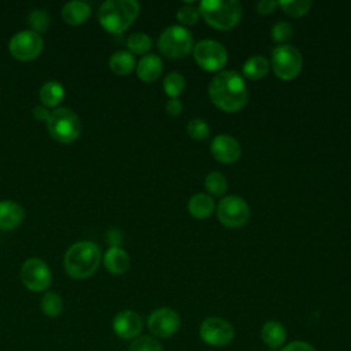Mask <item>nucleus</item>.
<instances>
[{"instance_id":"bb28decb","label":"nucleus","mask_w":351,"mask_h":351,"mask_svg":"<svg viewBox=\"0 0 351 351\" xmlns=\"http://www.w3.org/2000/svg\"><path fill=\"white\" fill-rule=\"evenodd\" d=\"M184 88H185V80L182 74L177 71L169 73L163 80V90L170 99L178 97L184 92Z\"/></svg>"},{"instance_id":"f8f14e48","label":"nucleus","mask_w":351,"mask_h":351,"mask_svg":"<svg viewBox=\"0 0 351 351\" xmlns=\"http://www.w3.org/2000/svg\"><path fill=\"white\" fill-rule=\"evenodd\" d=\"M21 280L29 291L41 292L51 285L52 274L43 259L29 258L21 267Z\"/></svg>"},{"instance_id":"7ed1b4c3","label":"nucleus","mask_w":351,"mask_h":351,"mask_svg":"<svg viewBox=\"0 0 351 351\" xmlns=\"http://www.w3.org/2000/svg\"><path fill=\"white\" fill-rule=\"evenodd\" d=\"M140 4L134 0H107L97 12L101 27L112 34L125 32L137 18Z\"/></svg>"},{"instance_id":"473e14b6","label":"nucleus","mask_w":351,"mask_h":351,"mask_svg":"<svg viewBox=\"0 0 351 351\" xmlns=\"http://www.w3.org/2000/svg\"><path fill=\"white\" fill-rule=\"evenodd\" d=\"M292 33H293V27L287 21H280L271 27V38L280 45L285 44L292 37Z\"/></svg>"},{"instance_id":"6e6552de","label":"nucleus","mask_w":351,"mask_h":351,"mask_svg":"<svg viewBox=\"0 0 351 351\" xmlns=\"http://www.w3.org/2000/svg\"><path fill=\"white\" fill-rule=\"evenodd\" d=\"M192 51L196 63L206 71H218L228 60L225 47L215 40H200L193 45Z\"/></svg>"},{"instance_id":"f03ea898","label":"nucleus","mask_w":351,"mask_h":351,"mask_svg":"<svg viewBox=\"0 0 351 351\" xmlns=\"http://www.w3.org/2000/svg\"><path fill=\"white\" fill-rule=\"evenodd\" d=\"M100 261V248L95 243L78 241L66 251L63 265L70 277L82 280L90 277L99 269Z\"/></svg>"},{"instance_id":"b1692460","label":"nucleus","mask_w":351,"mask_h":351,"mask_svg":"<svg viewBox=\"0 0 351 351\" xmlns=\"http://www.w3.org/2000/svg\"><path fill=\"white\" fill-rule=\"evenodd\" d=\"M270 69V62L262 55H254L245 60L243 66V73L250 80L263 78Z\"/></svg>"},{"instance_id":"cd10ccee","label":"nucleus","mask_w":351,"mask_h":351,"mask_svg":"<svg viewBox=\"0 0 351 351\" xmlns=\"http://www.w3.org/2000/svg\"><path fill=\"white\" fill-rule=\"evenodd\" d=\"M204 186L208 191L210 195L214 196H222L228 188V181L225 178V176L219 171H210L206 176L204 180Z\"/></svg>"},{"instance_id":"39448f33","label":"nucleus","mask_w":351,"mask_h":351,"mask_svg":"<svg viewBox=\"0 0 351 351\" xmlns=\"http://www.w3.org/2000/svg\"><path fill=\"white\" fill-rule=\"evenodd\" d=\"M47 128L51 137L62 144L73 143L81 132V123L77 114L66 107H59L51 111Z\"/></svg>"},{"instance_id":"412c9836","label":"nucleus","mask_w":351,"mask_h":351,"mask_svg":"<svg viewBox=\"0 0 351 351\" xmlns=\"http://www.w3.org/2000/svg\"><path fill=\"white\" fill-rule=\"evenodd\" d=\"M214 211V200L207 193H196L188 200V213L196 219L208 218Z\"/></svg>"},{"instance_id":"9d476101","label":"nucleus","mask_w":351,"mask_h":351,"mask_svg":"<svg viewBox=\"0 0 351 351\" xmlns=\"http://www.w3.org/2000/svg\"><path fill=\"white\" fill-rule=\"evenodd\" d=\"M44 48V41L41 34L33 30H22L15 33L10 43L8 49L10 53L21 62H29L36 59Z\"/></svg>"},{"instance_id":"4c0bfd02","label":"nucleus","mask_w":351,"mask_h":351,"mask_svg":"<svg viewBox=\"0 0 351 351\" xmlns=\"http://www.w3.org/2000/svg\"><path fill=\"white\" fill-rule=\"evenodd\" d=\"M122 239L123 234L119 229H110L106 233V240L108 244H111V247H119L122 244Z\"/></svg>"},{"instance_id":"0eeeda50","label":"nucleus","mask_w":351,"mask_h":351,"mask_svg":"<svg viewBox=\"0 0 351 351\" xmlns=\"http://www.w3.org/2000/svg\"><path fill=\"white\" fill-rule=\"evenodd\" d=\"M270 66L280 80L291 81L302 71L303 58L298 48L291 44H282L273 49Z\"/></svg>"},{"instance_id":"58836bf2","label":"nucleus","mask_w":351,"mask_h":351,"mask_svg":"<svg viewBox=\"0 0 351 351\" xmlns=\"http://www.w3.org/2000/svg\"><path fill=\"white\" fill-rule=\"evenodd\" d=\"M49 115H51L49 108H47V107L43 106V104L36 106V107L33 108V117H34L37 121H40V122H43V121L47 122V121L49 119Z\"/></svg>"},{"instance_id":"4468645a","label":"nucleus","mask_w":351,"mask_h":351,"mask_svg":"<svg viewBox=\"0 0 351 351\" xmlns=\"http://www.w3.org/2000/svg\"><path fill=\"white\" fill-rule=\"evenodd\" d=\"M210 151L215 160L225 165L234 163L241 155V147L239 141L228 134L215 136L210 144Z\"/></svg>"},{"instance_id":"72a5a7b5","label":"nucleus","mask_w":351,"mask_h":351,"mask_svg":"<svg viewBox=\"0 0 351 351\" xmlns=\"http://www.w3.org/2000/svg\"><path fill=\"white\" fill-rule=\"evenodd\" d=\"M199 16H200V11L197 7L195 5H184L181 7L178 11H177V19L178 22L182 25H195L197 21H199Z\"/></svg>"},{"instance_id":"7c9ffc66","label":"nucleus","mask_w":351,"mask_h":351,"mask_svg":"<svg viewBox=\"0 0 351 351\" xmlns=\"http://www.w3.org/2000/svg\"><path fill=\"white\" fill-rule=\"evenodd\" d=\"M128 351H163V347L154 336H138L132 341Z\"/></svg>"},{"instance_id":"c756f323","label":"nucleus","mask_w":351,"mask_h":351,"mask_svg":"<svg viewBox=\"0 0 351 351\" xmlns=\"http://www.w3.org/2000/svg\"><path fill=\"white\" fill-rule=\"evenodd\" d=\"M278 5L282 8L285 14L293 18H299L308 12L313 3L308 0H287V1H278Z\"/></svg>"},{"instance_id":"20e7f679","label":"nucleus","mask_w":351,"mask_h":351,"mask_svg":"<svg viewBox=\"0 0 351 351\" xmlns=\"http://www.w3.org/2000/svg\"><path fill=\"white\" fill-rule=\"evenodd\" d=\"M197 8L203 19L218 30H230L241 18V4L237 0H203Z\"/></svg>"},{"instance_id":"1a4fd4ad","label":"nucleus","mask_w":351,"mask_h":351,"mask_svg":"<svg viewBox=\"0 0 351 351\" xmlns=\"http://www.w3.org/2000/svg\"><path fill=\"white\" fill-rule=\"evenodd\" d=\"M217 217L228 228H240L250 219V206L243 197L229 195L218 203Z\"/></svg>"},{"instance_id":"2f4dec72","label":"nucleus","mask_w":351,"mask_h":351,"mask_svg":"<svg viewBox=\"0 0 351 351\" xmlns=\"http://www.w3.org/2000/svg\"><path fill=\"white\" fill-rule=\"evenodd\" d=\"M186 132H188V136L196 141H200V140H206L210 134V128L208 125L206 123V121L200 119V118H195V119H191L186 125Z\"/></svg>"},{"instance_id":"e433bc0d","label":"nucleus","mask_w":351,"mask_h":351,"mask_svg":"<svg viewBox=\"0 0 351 351\" xmlns=\"http://www.w3.org/2000/svg\"><path fill=\"white\" fill-rule=\"evenodd\" d=\"M182 108H184V106L178 97L169 99L166 101V112L171 117H178L182 112Z\"/></svg>"},{"instance_id":"aec40b11","label":"nucleus","mask_w":351,"mask_h":351,"mask_svg":"<svg viewBox=\"0 0 351 351\" xmlns=\"http://www.w3.org/2000/svg\"><path fill=\"white\" fill-rule=\"evenodd\" d=\"M90 15V5L85 1L74 0L69 1L62 8V18L67 25L78 26L82 25Z\"/></svg>"},{"instance_id":"c85d7f7f","label":"nucleus","mask_w":351,"mask_h":351,"mask_svg":"<svg viewBox=\"0 0 351 351\" xmlns=\"http://www.w3.org/2000/svg\"><path fill=\"white\" fill-rule=\"evenodd\" d=\"M49 22H51V19H49L48 12L45 10H41V8L33 10L27 16V23L30 26V30H33L38 34L48 30Z\"/></svg>"},{"instance_id":"f704fd0d","label":"nucleus","mask_w":351,"mask_h":351,"mask_svg":"<svg viewBox=\"0 0 351 351\" xmlns=\"http://www.w3.org/2000/svg\"><path fill=\"white\" fill-rule=\"evenodd\" d=\"M281 351H317L314 346L303 340H293L281 347Z\"/></svg>"},{"instance_id":"9b49d317","label":"nucleus","mask_w":351,"mask_h":351,"mask_svg":"<svg viewBox=\"0 0 351 351\" xmlns=\"http://www.w3.org/2000/svg\"><path fill=\"white\" fill-rule=\"evenodd\" d=\"M200 339L211 347H225L234 339V329L221 317H208L199 326Z\"/></svg>"},{"instance_id":"a211bd4d","label":"nucleus","mask_w":351,"mask_h":351,"mask_svg":"<svg viewBox=\"0 0 351 351\" xmlns=\"http://www.w3.org/2000/svg\"><path fill=\"white\" fill-rule=\"evenodd\" d=\"M103 262L107 271L115 276L126 273L130 266V258L128 252L121 247H110L104 254Z\"/></svg>"},{"instance_id":"c9c22d12","label":"nucleus","mask_w":351,"mask_h":351,"mask_svg":"<svg viewBox=\"0 0 351 351\" xmlns=\"http://www.w3.org/2000/svg\"><path fill=\"white\" fill-rule=\"evenodd\" d=\"M277 5H278L277 1H273V0H261V1L255 5V10H256V12L261 14V15H269V14H271V12L276 10Z\"/></svg>"},{"instance_id":"dca6fc26","label":"nucleus","mask_w":351,"mask_h":351,"mask_svg":"<svg viewBox=\"0 0 351 351\" xmlns=\"http://www.w3.org/2000/svg\"><path fill=\"white\" fill-rule=\"evenodd\" d=\"M25 218V211L21 204L12 200L0 202V229L12 230L18 228Z\"/></svg>"},{"instance_id":"423d86ee","label":"nucleus","mask_w":351,"mask_h":351,"mask_svg":"<svg viewBox=\"0 0 351 351\" xmlns=\"http://www.w3.org/2000/svg\"><path fill=\"white\" fill-rule=\"evenodd\" d=\"M193 47V38L191 33L181 25H173L166 27L159 38H158V48L162 55L178 59L186 56Z\"/></svg>"},{"instance_id":"f257e3e1","label":"nucleus","mask_w":351,"mask_h":351,"mask_svg":"<svg viewBox=\"0 0 351 351\" xmlns=\"http://www.w3.org/2000/svg\"><path fill=\"white\" fill-rule=\"evenodd\" d=\"M208 96L211 103L219 110L236 112L247 104L248 90L244 78L239 73L223 70L211 80Z\"/></svg>"},{"instance_id":"f3484780","label":"nucleus","mask_w":351,"mask_h":351,"mask_svg":"<svg viewBox=\"0 0 351 351\" xmlns=\"http://www.w3.org/2000/svg\"><path fill=\"white\" fill-rule=\"evenodd\" d=\"M162 70H163L162 59L154 53L144 55L136 66L137 77L144 82H152L158 80L162 74Z\"/></svg>"},{"instance_id":"5701e85b","label":"nucleus","mask_w":351,"mask_h":351,"mask_svg":"<svg viewBox=\"0 0 351 351\" xmlns=\"http://www.w3.org/2000/svg\"><path fill=\"white\" fill-rule=\"evenodd\" d=\"M110 70L117 75H128L136 67V59L129 51H117L108 60Z\"/></svg>"},{"instance_id":"393cba45","label":"nucleus","mask_w":351,"mask_h":351,"mask_svg":"<svg viewBox=\"0 0 351 351\" xmlns=\"http://www.w3.org/2000/svg\"><path fill=\"white\" fill-rule=\"evenodd\" d=\"M40 307L47 317L55 318L60 315V313L63 311V300L56 292L49 291V292H45L44 296L41 298Z\"/></svg>"},{"instance_id":"4be33fe9","label":"nucleus","mask_w":351,"mask_h":351,"mask_svg":"<svg viewBox=\"0 0 351 351\" xmlns=\"http://www.w3.org/2000/svg\"><path fill=\"white\" fill-rule=\"evenodd\" d=\"M41 104L47 108H55L64 99V88L58 81L45 82L38 92Z\"/></svg>"},{"instance_id":"6ab92c4d","label":"nucleus","mask_w":351,"mask_h":351,"mask_svg":"<svg viewBox=\"0 0 351 351\" xmlns=\"http://www.w3.org/2000/svg\"><path fill=\"white\" fill-rule=\"evenodd\" d=\"M261 337L269 348L276 350L284 346L287 339V330L281 322L270 319L262 325Z\"/></svg>"},{"instance_id":"a878e982","label":"nucleus","mask_w":351,"mask_h":351,"mask_svg":"<svg viewBox=\"0 0 351 351\" xmlns=\"http://www.w3.org/2000/svg\"><path fill=\"white\" fill-rule=\"evenodd\" d=\"M126 47H128L130 53L144 55V53H147L151 49L152 40H151V37L148 34H145L143 32H136V33H132L128 37Z\"/></svg>"},{"instance_id":"2eb2a0df","label":"nucleus","mask_w":351,"mask_h":351,"mask_svg":"<svg viewBox=\"0 0 351 351\" xmlns=\"http://www.w3.org/2000/svg\"><path fill=\"white\" fill-rule=\"evenodd\" d=\"M112 329L121 339H136L141 333L143 319L137 313L132 310H123L114 317Z\"/></svg>"},{"instance_id":"ddd939ff","label":"nucleus","mask_w":351,"mask_h":351,"mask_svg":"<svg viewBox=\"0 0 351 351\" xmlns=\"http://www.w3.org/2000/svg\"><path fill=\"white\" fill-rule=\"evenodd\" d=\"M147 325L155 337L167 339L180 330L181 318L176 310L170 307H160L148 315Z\"/></svg>"}]
</instances>
